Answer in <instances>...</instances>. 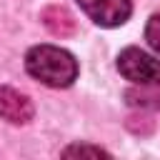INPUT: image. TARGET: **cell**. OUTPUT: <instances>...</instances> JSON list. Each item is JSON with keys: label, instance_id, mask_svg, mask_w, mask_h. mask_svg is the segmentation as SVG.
<instances>
[{"label": "cell", "instance_id": "52a82bcc", "mask_svg": "<svg viewBox=\"0 0 160 160\" xmlns=\"http://www.w3.org/2000/svg\"><path fill=\"white\" fill-rule=\"evenodd\" d=\"M128 100H130V105H150V108L160 105V98L152 92H145V90H128Z\"/></svg>", "mask_w": 160, "mask_h": 160}, {"label": "cell", "instance_id": "ba28073f", "mask_svg": "<svg viewBox=\"0 0 160 160\" xmlns=\"http://www.w3.org/2000/svg\"><path fill=\"white\" fill-rule=\"evenodd\" d=\"M62 155H108V152L100 150V148H90V145H72Z\"/></svg>", "mask_w": 160, "mask_h": 160}, {"label": "cell", "instance_id": "5b68a950", "mask_svg": "<svg viewBox=\"0 0 160 160\" xmlns=\"http://www.w3.org/2000/svg\"><path fill=\"white\" fill-rule=\"evenodd\" d=\"M40 20H42V25H45L52 35H58V38H68V35L75 32V18H72L62 5H48V8L42 10Z\"/></svg>", "mask_w": 160, "mask_h": 160}, {"label": "cell", "instance_id": "3957f363", "mask_svg": "<svg viewBox=\"0 0 160 160\" xmlns=\"http://www.w3.org/2000/svg\"><path fill=\"white\" fill-rule=\"evenodd\" d=\"M78 5L92 22L102 28H118L132 12L130 0H78Z\"/></svg>", "mask_w": 160, "mask_h": 160}, {"label": "cell", "instance_id": "7a4b0ae2", "mask_svg": "<svg viewBox=\"0 0 160 160\" xmlns=\"http://www.w3.org/2000/svg\"><path fill=\"white\" fill-rule=\"evenodd\" d=\"M118 70L140 88H160V60L140 48H125L118 55Z\"/></svg>", "mask_w": 160, "mask_h": 160}, {"label": "cell", "instance_id": "6da1fadb", "mask_svg": "<svg viewBox=\"0 0 160 160\" xmlns=\"http://www.w3.org/2000/svg\"><path fill=\"white\" fill-rule=\"evenodd\" d=\"M25 70L50 88H70L78 78V60L62 48L35 45L25 55Z\"/></svg>", "mask_w": 160, "mask_h": 160}, {"label": "cell", "instance_id": "8992f818", "mask_svg": "<svg viewBox=\"0 0 160 160\" xmlns=\"http://www.w3.org/2000/svg\"><path fill=\"white\" fill-rule=\"evenodd\" d=\"M145 40L150 42V48L155 52H160V12H155L150 20H148V28H145Z\"/></svg>", "mask_w": 160, "mask_h": 160}, {"label": "cell", "instance_id": "277c9868", "mask_svg": "<svg viewBox=\"0 0 160 160\" xmlns=\"http://www.w3.org/2000/svg\"><path fill=\"white\" fill-rule=\"evenodd\" d=\"M32 112L35 110L28 95L8 85L0 88V118H5L12 125H25L28 120H32Z\"/></svg>", "mask_w": 160, "mask_h": 160}]
</instances>
